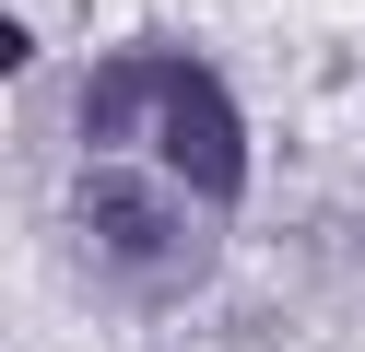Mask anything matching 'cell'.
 <instances>
[{
  "instance_id": "3",
  "label": "cell",
  "mask_w": 365,
  "mask_h": 352,
  "mask_svg": "<svg viewBox=\"0 0 365 352\" xmlns=\"http://www.w3.org/2000/svg\"><path fill=\"white\" fill-rule=\"evenodd\" d=\"M153 106H165V59H106L95 82H83V141H95V153H118Z\"/></svg>"
},
{
  "instance_id": "1",
  "label": "cell",
  "mask_w": 365,
  "mask_h": 352,
  "mask_svg": "<svg viewBox=\"0 0 365 352\" xmlns=\"http://www.w3.org/2000/svg\"><path fill=\"white\" fill-rule=\"evenodd\" d=\"M153 129H165V164H177V176H189L212 211L247 188V129H236V94H224L200 59H165V106H153Z\"/></svg>"
},
{
  "instance_id": "2",
  "label": "cell",
  "mask_w": 365,
  "mask_h": 352,
  "mask_svg": "<svg viewBox=\"0 0 365 352\" xmlns=\"http://www.w3.org/2000/svg\"><path fill=\"white\" fill-rule=\"evenodd\" d=\"M83 235H95V247L106 258H153V247H165V235H177V211H165V188H142V176H106V164H95V176H83Z\"/></svg>"
}]
</instances>
